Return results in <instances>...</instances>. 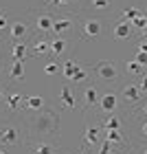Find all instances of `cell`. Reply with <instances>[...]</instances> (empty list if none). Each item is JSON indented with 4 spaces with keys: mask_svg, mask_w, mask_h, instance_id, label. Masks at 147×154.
I'll return each mask as SVG.
<instances>
[{
    "mask_svg": "<svg viewBox=\"0 0 147 154\" xmlns=\"http://www.w3.org/2000/svg\"><path fill=\"white\" fill-rule=\"evenodd\" d=\"M73 2H79V0H46L44 7H46V11H51V9H64V7H70Z\"/></svg>",
    "mask_w": 147,
    "mask_h": 154,
    "instance_id": "24",
    "label": "cell"
},
{
    "mask_svg": "<svg viewBox=\"0 0 147 154\" xmlns=\"http://www.w3.org/2000/svg\"><path fill=\"white\" fill-rule=\"evenodd\" d=\"M77 26H79L81 40H99L103 35V26H106V22H103L101 18H83Z\"/></svg>",
    "mask_w": 147,
    "mask_h": 154,
    "instance_id": "4",
    "label": "cell"
},
{
    "mask_svg": "<svg viewBox=\"0 0 147 154\" xmlns=\"http://www.w3.org/2000/svg\"><path fill=\"white\" fill-rule=\"evenodd\" d=\"M77 26V16L73 13H62V16H55V24H53V35L55 38H64L68 31H73Z\"/></svg>",
    "mask_w": 147,
    "mask_h": 154,
    "instance_id": "7",
    "label": "cell"
},
{
    "mask_svg": "<svg viewBox=\"0 0 147 154\" xmlns=\"http://www.w3.org/2000/svg\"><path fill=\"white\" fill-rule=\"evenodd\" d=\"M101 125H103V130H121L123 119L114 112V115H108L106 119H103V123H101Z\"/></svg>",
    "mask_w": 147,
    "mask_h": 154,
    "instance_id": "22",
    "label": "cell"
},
{
    "mask_svg": "<svg viewBox=\"0 0 147 154\" xmlns=\"http://www.w3.org/2000/svg\"><path fill=\"white\" fill-rule=\"evenodd\" d=\"M79 68H81V66L77 64V60H73V57H70V60H64V66H62V75H64V79L70 82Z\"/></svg>",
    "mask_w": 147,
    "mask_h": 154,
    "instance_id": "20",
    "label": "cell"
},
{
    "mask_svg": "<svg viewBox=\"0 0 147 154\" xmlns=\"http://www.w3.org/2000/svg\"><path fill=\"white\" fill-rule=\"evenodd\" d=\"M143 64H138L136 60H130V62H125V71H128L130 75H134V77H141V75H145L143 73Z\"/></svg>",
    "mask_w": 147,
    "mask_h": 154,
    "instance_id": "25",
    "label": "cell"
},
{
    "mask_svg": "<svg viewBox=\"0 0 147 154\" xmlns=\"http://www.w3.org/2000/svg\"><path fill=\"white\" fill-rule=\"evenodd\" d=\"M0 66H2V57H0Z\"/></svg>",
    "mask_w": 147,
    "mask_h": 154,
    "instance_id": "41",
    "label": "cell"
},
{
    "mask_svg": "<svg viewBox=\"0 0 147 154\" xmlns=\"http://www.w3.org/2000/svg\"><path fill=\"white\" fill-rule=\"evenodd\" d=\"M136 62H138V64H143L145 68H147V53L145 51H136V57H134Z\"/></svg>",
    "mask_w": 147,
    "mask_h": 154,
    "instance_id": "33",
    "label": "cell"
},
{
    "mask_svg": "<svg viewBox=\"0 0 147 154\" xmlns=\"http://www.w3.org/2000/svg\"><path fill=\"white\" fill-rule=\"evenodd\" d=\"M138 88H141V93H143V95L147 93V73L141 75V79H138Z\"/></svg>",
    "mask_w": 147,
    "mask_h": 154,
    "instance_id": "34",
    "label": "cell"
},
{
    "mask_svg": "<svg viewBox=\"0 0 147 154\" xmlns=\"http://www.w3.org/2000/svg\"><path fill=\"white\" fill-rule=\"evenodd\" d=\"M44 73L46 75H57L59 73V64L57 62H48V64H44Z\"/></svg>",
    "mask_w": 147,
    "mask_h": 154,
    "instance_id": "32",
    "label": "cell"
},
{
    "mask_svg": "<svg viewBox=\"0 0 147 154\" xmlns=\"http://www.w3.org/2000/svg\"><path fill=\"white\" fill-rule=\"evenodd\" d=\"M132 22H125V20H116L114 24H112V35H114L116 40H125L132 35Z\"/></svg>",
    "mask_w": 147,
    "mask_h": 154,
    "instance_id": "16",
    "label": "cell"
},
{
    "mask_svg": "<svg viewBox=\"0 0 147 154\" xmlns=\"http://www.w3.org/2000/svg\"><path fill=\"white\" fill-rule=\"evenodd\" d=\"M90 71L103 84H116V79H118V68H116L114 62H110V60H99Z\"/></svg>",
    "mask_w": 147,
    "mask_h": 154,
    "instance_id": "3",
    "label": "cell"
},
{
    "mask_svg": "<svg viewBox=\"0 0 147 154\" xmlns=\"http://www.w3.org/2000/svg\"><path fill=\"white\" fill-rule=\"evenodd\" d=\"M9 26H11V22H9V11L2 9V11H0V33H4Z\"/></svg>",
    "mask_w": 147,
    "mask_h": 154,
    "instance_id": "29",
    "label": "cell"
},
{
    "mask_svg": "<svg viewBox=\"0 0 147 154\" xmlns=\"http://www.w3.org/2000/svg\"><path fill=\"white\" fill-rule=\"evenodd\" d=\"M4 103H7V108H9L11 112H24L26 110V95L18 93V90H9Z\"/></svg>",
    "mask_w": 147,
    "mask_h": 154,
    "instance_id": "12",
    "label": "cell"
},
{
    "mask_svg": "<svg viewBox=\"0 0 147 154\" xmlns=\"http://www.w3.org/2000/svg\"><path fill=\"white\" fill-rule=\"evenodd\" d=\"M31 55H51V40L35 35L31 42Z\"/></svg>",
    "mask_w": 147,
    "mask_h": 154,
    "instance_id": "17",
    "label": "cell"
},
{
    "mask_svg": "<svg viewBox=\"0 0 147 154\" xmlns=\"http://www.w3.org/2000/svg\"><path fill=\"white\" fill-rule=\"evenodd\" d=\"M24 125H26V134L31 141H53L59 143V128H62V119L59 110H55L51 106H44L42 110H26L22 112Z\"/></svg>",
    "mask_w": 147,
    "mask_h": 154,
    "instance_id": "1",
    "label": "cell"
},
{
    "mask_svg": "<svg viewBox=\"0 0 147 154\" xmlns=\"http://www.w3.org/2000/svg\"><path fill=\"white\" fill-rule=\"evenodd\" d=\"M18 145H24V148L29 145V134H26L22 112H20V117H16V112H13L11 117L0 119V148L11 150Z\"/></svg>",
    "mask_w": 147,
    "mask_h": 154,
    "instance_id": "2",
    "label": "cell"
},
{
    "mask_svg": "<svg viewBox=\"0 0 147 154\" xmlns=\"http://www.w3.org/2000/svg\"><path fill=\"white\" fill-rule=\"evenodd\" d=\"M9 51H11V60L26 62V57H29V42H11Z\"/></svg>",
    "mask_w": 147,
    "mask_h": 154,
    "instance_id": "15",
    "label": "cell"
},
{
    "mask_svg": "<svg viewBox=\"0 0 147 154\" xmlns=\"http://www.w3.org/2000/svg\"><path fill=\"white\" fill-rule=\"evenodd\" d=\"M59 99H62V106L64 108H75L77 106V95H75V86H64L59 88Z\"/></svg>",
    "mask_w": 147,
    "mask_h": 154,
    "instance_id": "14",
    "label": "cell"
},
{
    "mask_svg": "<svg viewBox=\"0 0 147 154\" xmlns=\"http://www.w3.org/2000/svg\"><path fill=\"white\" fill-rule=\"evenodd\" d=\"M9 79H11L13 84H16V82L22 84V82H24V62L11 60V66H9Z\"/></svg>",
    "mask_w": 147,
    "mask_h": 154,
    "instance_id": "18",
    "label": "cell"
},
{
    "mask_svg": "<svg viewBox=\"0 0 147 154\" xmlns=\"http://www.w3.org/2000/svg\"><path fill=\"white\" fill-rule=\"evenodd\" d=\"M114 148H116V145H112L110 141H106V139H103V143L97 148V150H99L97 154H114Z\"/></svg>",
    "mask_w": 147,
    "mask_h": 154,
    "instance_id": "31",
    "label": "cell"
},
{
    "mask_svg": "<svg viewBox=\"0 0 147 154\" xmlns=\"http://www.w3.org/2000/svg\"><path fill=\"white\" fill-rule=\"evenodd\" d=\"M132 26H134V29H141V31H145L147 29V13H138V16L132 20Z\"/></svg>",
    "mask_w": 147,
    "mask_h": 154,
    "instance_id": "26",
    "label": "cell"
},
{
    "mask_svg": "<svg viewBox=\"0 0 147 154\" xmlns=\"http://www.w3.org/2000/svg\"><path fill=\"white\" fill-rule=\"evenodd\" d=\"M88 5L92 7V9H97V11H108L110 5H112V0H90Z\"/></svg>",
    "mask_w": 147,
    "mask_h": 154,
    "instance_id": "27",
    "label": "cell"
},
{
    "mask_svg": "<svg viewBox=\"0 0 147 154\" xmlns=\"http://www.w3.org/2000/svg\"><path fill=\"white\" fill-rule=\"evenodd\" d=\"M31 31H33L31 22H26V20H16V22H11V26H9V40L11 42H26L31 38Z\"/></svg>",
    "mask_w": 147,
    "mask_h": 154,
    "instance_id": "8",
    "label": "cell"
},
{
    "mask_svg": "<svg viewBox=\"0 0 147 154\" xmlns=\"http://www.w3.org/2000/svg\"><path fill=\"white\" fill-rule=\"evenodd\" d=\"M101 132H103V125L90 123L86 119V130H83V137H81V145L83 148H99V145L103 143Z\"/></svg>",
    "mask_w": 147,
    "mask_h": 154,
    "instance_id": "5",
    "label": "cell"
},
{
    "mask_svg": "<svg viewBox=\"0 0 147 154\" xmlns=\"http://www.w3.org/2000/svg\"><path fill=\"white\" fill-rule=\"evenodd\" d=\"M44 106H46V101L42 99L40 95H26V110H33V112H35V110H42Z\"/></svg>",
    "mask_w": 147,
    "mask_h": 154,
    "instance_id": "23",
    "label": "cell"
},
{
    "mask_svg": "<svg viewBox=\"0 0 147 154\" xmlns=\"http://www.w3.org/2000/svg\"><path fill=\"white\" fill-rule=\"evenodd\" d=\"M44 2H46V0H44Z\"/></svg>",
    "mask_w": 147,
    "mask_h": 154,
    "instance_id": "44",
    "label": "cell"
},
{
    "mask_svg": "<svg viewBox=\"0 0 147 154\" xmlns=\"http://www.w3.org/2000/svg\"><path fill=\"white\" fill-rule=\"evenodd\" d=\"M83 112H90L92 108L99 106V99H101V93H99V88L94 86V84H88L86 88H83Z\"/></svg>",
    "mask_w": 147,
    "mask_h": 154,
    "instance_id": "10",
    "label": "cell"
},
{
    "mask_svg": "<svg viewBox=\"0 0 147 154\" xmlns=\"http://www.w3.org/2000/svg\"><path fill=\"white\" fill-rule=\"evenodd\" d=\"M145 154H147V150H145Z\"/></svg>",
    "mask_w": 147,
    "mask_h": 154,
    "instance_id": "42",
    "label": "cell"
},
{
    "mask_svg": "<svg viewBox=\"0 0 147 154\" xmlns=\"http://www.w3.org/2000/svg\"><path fill=\"white\" fill-rule=\"evenodd\" d=\"M0 11H2V9H0Z\"/></svg>",
    "mask_w": 147,
    "mask_h": 154,
    "instance_id": "43",
    "label": "cell"
},
{
    "mask_svg": "<svg viewBox=\"0 0 147 154\" xmlns=\"http://www.w3.org/2000/svg\"><path fill=\"white\" fill-rule=\"evenodd\" d=\"M99 112L101 115H114L116 110H118V95L114 93V90H108V93H103L101 95V99H99Z\"/></svg>",
    "mask_w": 147,
    "mask_h": 154,
    "instance_id": "9",
    "label": "cell"
},
{
    "mask_svg": "<svg viewBox=\"0 0 147 154\" xmlns=\"http://www.w3.org/2000/svg\"><path fill=\"white\" fill-rule=\"evenodd\" d=\"M141 132H143V137H147V121H143V125H141Z\"/></svg>",
    "mask_w": 147,
    "mask_h": 154,
    "instance_id": "37",
    "label": "cell"
},
{
    "mask_svg": "<svg viewBox=\"0 0 147 154\" xmlns=\"http://www.w3.org/2000/svg\"><path fill=\"white\" fill-rule=\"evenodd\" d=\"M75 154H90V152H88V148H83V145H81V150H77Z\"/></svg>",
    "mask_w": 147,
    "mask_h": 154,
    "instance_id": "38",
    "label": "cell"
},
{
    "mask_svg": "<svg viewBox=\"0 0 147 154\" xmlns=\"http://www.w3.org/2000/svg\"><path fill=\"white\" fill-rule=\"evenodd\" d=\"M66 48H68V40L66 38H53L51 40V57H62V55L66 53Z\"/></svg>",
    "mask_w": 147,
    "mask_h": 154,
    "instance_id": "19",
    "label": "cell"
},
{
    "mask_svg": "<svg viewBox=\"0 0 147 154\" xmlns=\"http://www.w3.org/2000/svg\"><path fill=\"white\" fill-rule=\"evenodd\" d=\"M86 79H88V71H86V68H79V71L75 73V77L70 79V84H73V86H77V84H83Z\"/></svg>",
    "mask_w": 147,
    "mask_h": 154,
    "instance_id": "28",
    "label": "cell"
},
{
    "mask_svg": "<svg viewBox=\"0 0 147 154\" xmlns=\"http://www.w3.org/2000/svg\"><path fill=\"white\" fill-rule=\"evenodd\" d=\"M33 31L35 35H53V24H55V16L51 11H42V13H35L33 16Z\"/></svg>",
    "mask_w": 147,
    "mask_h": 154,
    "instance_id": "6",
    "label": "cell"
},
{
    "mask_svg": "<svg viewBox=\"0 0 147 154\" xmlns=\"http://www.w3.org/2000/svg\"><path fill=\"white\" fill-rule=\"evenodd\" d=\"M138 51H145L147 53V40H138Z\"/></svg>",
    "mask_w": 147,
    "mask_h": 154,
    "instance_id": "36",
    "label": "cell"
},
{
    "mask_svg": "<svg viewBox=\"0 0 147 154\" xmlns=\"http://www.w3.org/2000/svg\"><path fill=\"white\" fill-rule=\"evenodd\" d=\"M138 13H141V9H136V7H132V9H125L123 13H121V20H125V22H132Z\"/></svg>",
    "mask_w": 147,
    "mask_h": 154,
    "instance_id": "30",
    "label": "cell"
},
{
    "mask_svg": "<svg viewBox=\"0 0 147 154\" xmlns=\"http://www.w3.org/2000/svg\"><path fill=\"white\" fill-rule=\"evenodd\" d=\"M141 88H138V84H125V86L121 88V99L123 103H138V99H141Z\"/></svg>",
    "mask_w": 147,
    "mask_h": 154,
    "instance_id": "13",
    "label": "cell"
},
{
    "mask_svg": "<svg viewBox=\"0 0 147 154\" xmlns=\"http://www.w3.org/2000/svg\"><path fill=\"white\" fill-rule=\"evenodd\" d=\"M29 154H59V143L53 141H31L26 145Z\"/></svg>",
    "mask_w": 147,
    "mask_h": 154,
    "instance_id": "11",
    "label": "cell"
},
{
    "mask_svg": "<svg viewBox=\"0 0 147 154\" xmlns=\"http://www.w3.org/2000/svg\"><path fill=\"white\" fill-rule=\"evenodd\" d=\"M7 95H9V88H7V86H2V84H0V103H2V101L7 99Z\"/></svg>",
    "mask_w": 147,
    "mask_h": 154,
    "instance_id": "35",
    "label": "cell"
},
{
    "mask_svg": "<svg viewBox=\"0 0 147 154\" xmlns=\"http://www.w3.org/2000/svg\"><path fill=\"white\" fill-rule=\"evenodd\" d=\"M141 40H147V29L143 31V35H141Z\"/></svg>",
    "mask_w": 147,
    "mask_h": 154,
    "instance_id": "39",
    "label": "cell"
},
{
    "mask_svg": "<svg viewBox=\"0 0 147 154\" xmlns=\"http://www.w3.org/2000/svg\"><path fill=\"white\" fill-rule=\"evenodd\" d=\"M143 112H145V115H147V103H145V106H143Z\"/></svg>",
    "mask_w": 147,
    "mask_h": 154,
    "instance_id": "40",
    "label": "cell"
},
{
    "mask_svg": "<svg viewBox=\"0 0 147 154\" xmlns=\"http://www.w3.org/2000/svg\"><path fill=\"white\" fill-rule=\"evenodd\" d=\"M103 139H106V141H110L112 145H116V148H118V145H125V143H128V139H125V134H123L121 130H106V137H103Z\"/></svg>",
    "mask_w": 147,
    "mask_h": 154,
    "instance_id": "21",
    "label": "cell"
}]
</instances>
